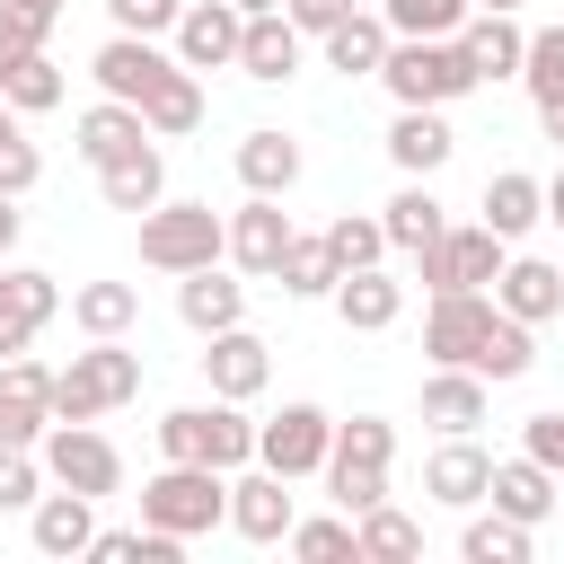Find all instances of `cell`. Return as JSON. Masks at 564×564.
Segmentation results:
<instances>
[{
  "label": "cell",
  "mask_w": 564,
  "mask_h": 564,
  "mask_svg": "<svg viewBox=\"0 0 564 564\" xmlns=\"http://www.w3.org/2000/svg\"><path fill=\"white\" fill-rule=\"evenodd\" d=\"M132 397H141V352H123V335H88V352L53 370V423H97Z\"/></svg>",
  "instance_id": "cell-1"
},
{
  "label": "cell",
  "mask_w": 564,
  "mask_h": 564,
  "mask_svg": "<svg viewBox=\"0 0 564 564\" xmlns=\"http://www.w3.org/2000/svg\"><path fill=\"white\" fill-rule=\"evenodd\" d=\"M379 79H388L397 106H458L467 88H485V79L467 70L458 35H397L388 62H379Z\"/></svg>",
  "instance_id": "cell-2"
},
{
  "label": "cell",
  "mask_w": 564,
  "mask_h": 564,
  "mask_svg": "<svg viewBox=\"0 0 564 564\" xmlns=\"http://www.w3.org/2000/svg\"><path fill=\"white\" fill-rule=\"evenodd\" d=\"M388 458H397V423L388 414H352V423H335V449H326V494H335V511H370V502H388Z\"/></svg>",
  "instance_id": "cell-3"
},
{
  "label": "cell",
  "mask_w": 564,
  "mask_h": 564,
  "mask_svg": "<svg viewBox=\"0 0 564 564\" xmlns=\"http://www.w3.org/2000/svg\"><path fill=\"white\" fill-rule=\"evenodd\" d=\"M141 520L167 529V538H203L229 520V467H194V458H167L150 485H141Z\"/></svg>",
  "instance_id": "cell-4"
},
{
  "label": "cell",
  "mask_w": 564,
  "mask_h": 564,
  "mask_svg": "<svg viewBox=\"0 0 564 564\" xmlns=\"http://www.w3.org/2000/svg\"><path fill=\"white\" fill-rule=\"evenodd\" d=\"M229 256V220L212 203H150L141 212V264L150 273H194Z\"/></svg>",
  "instance_id": "cell-5"
},
{
  "label": "cell",
  "mask_w": 564,
  "mask_h": 564,
  "mask_svg": "<svg viewBox=\"0 0 564 564\" xmlns=\"http://www.w3.org/2000/svg\"><path fill=\"white\" fill-rule=\"evenodd\" d=\"M159 449L167 458H194V467H247L256 458V423L238 414V397L176 405V414H159Z\"/></svg>",
  "instance_id": "cell-6"
},
{
  "label": "cell",
  "mask_w": 564,
  "mask_h": 564,
  "mask_svg": "<svg viewBox=\"0 0 564 564\" xmlns=\"http://www.w3.org/2000/svg\"><path fill=\"white\" fill-rule=\"evenodd\" d=\"M35 458H44L53 485H70V494H88V502L123 494V449H115L106 432H88V423H53V432L35 441Z\"/></svg>",
  "instance_id": "cell-7"
},
{
  "label": "cell",
  "mask_w": 564,
  "mask_h": 564,
  "mask_svg": "<svg viewBox=\"0 0 564 564\" xmlns=\"http://www.w3.org/2000/svg\"><path fill=\"white\" fill-rule=\"evenodd\" d=\"M502 256H511V238H502V229L458 220V229H441V238L423 247V291H485V282L502 273Z\"/></svg>",
  "instance_id": "cell-8"
},
{
  "label": "cell",
  "mask_w": 564,
  "mask_h": 564,
  "mask_svg": "<svg viewBox=\"0 0 564 564\" xmlns=\"http://www.w3.org/2000/svg\"><path fill=\"white\" fill-rule=\"evenodd\" d=\"M326 449H335V414L326 405H282L273 423H256V458L273 476H326Z\"/></svg>",
  "instance_id": "cell-9"
},
{
  "label": "cell",
  "mask_w": 564,
  "mask_h": 564,
  "mask_svg": "<svg viewBox=\"0 0 564 564\" xmlns=\"http://www.w3.org/2000/svg\"><path fill=\"white\" fill-rule=\"evenodd\" d=\"M502 317V300H485V291H432V308H423V352L432 361H458V370H476V352H485V326Z\"/></svg>",
  "instance_id": "cell-10"
},
{
  "label": "cell",
  "mask_w": 564,
  "mask_h": 564,
  "mask_svg": "<svg viewBox=\"0 0 564 564\" xmlns=\"http://www.w3.org/2000/svg\"><path fill=\"white\" fill-rule=\"evenodd\" d=\"M53 432V370L35 352L0 361V449H35Z\"/></svg>",
  "instance_id": "cell-11"
},
{
  "label": "cell",
  "mask_w": 564,
  "mask_h": 564,
  "mask_svg": "<svg viewBox=\"0 0 564 564\" xmlns=\"http://www.w3.org/2000/svg\"><path fill=\"white\" fill-rule=\"evenodd\" d=\"M238 44H247V9L238 0H185V18H176V62L185 70H229Z\"/></svg>",
  "instance_id": "cell-12"
},
{
  "label": "cell",
  "mask_w": 564,
  "mask_h": 564,
  "mask_svg": "<svg viewBox=\"0 0 564 564\" xmlns=\"http://www.w3.org/2000/svg\"><path fill=\"white\" fill-rule=\"evenodd\" d=\"M291 476H273L264 458L247 467V476H229V529L238 538H256V546H273V538H291Z\"/></svg>",
  "instance_id": "cell-13"
},
{
  "label": "cell",
  "mask_w": 564,
  "mask_h": 564,
  "mask_svg": "<svg viewBox=\"0 0 564 564\" xmlns=\"http://www.w3.org/2000/svg\"><path fill=\"white\" fill-rule=\"evenodd\" d=\"M291 238H300V229H291L282 194H247V203L229 212V256H238V273H264V282H273V264H282Z\"/></svg>",
  "instance_id": "cell-14"
},
{
  "label": "cell",
  "mask_w": 564,
  "mask_h": 564,
  "mask_svg": "<svg viewBox=\"0 0 564 564\" xmlns=\"http://www.w3.org/2000/svg\"><path fill=\"white\" fill-rule=\"evenodd\" d=\"M203 379H212V397H264V379H273V361H264V335H247V326H220V335H203Z\"/></svg>",
  "instance_id": "cell-15"
},
{
  "label": "cell",
  "mask_w": 564,
  "mask_h": 564,
  "mask_svg": "<svg viewBox=\"0 0 564 564\" xmlns=\"http://www.w3.org/2000/svg\"><path fill=\"white\" fill-rule=\"evenodd\" d=\"M53 308H62V282H53V273H35V264H9V273H0V361H9V352H26V344H35V326H44Z\"/></svg>",
  "instance_id": "cell-16"
},
{
  "label": "cell",
  "mask_w": 564,
  "mask_h": 564,
  "mask_svg": "<svg viewBox=\"0 0 564 564\" xmlns=\"http://www.w3.org/2000/svg\"><path fill=\"white\" fill-rule=\"evenodd\" d=\"M485 485H494V458L476 449V432H449V441L423 458V494H432V502H449V511L485 502Z\"/></svg>",
  "instance_id": "cell-17"
},
{
  "label": "cell",
  "mask_w": 564,
  "mask_h": 564,
  "mask_svg": "<svg viewBox=\"0 0 564 564\" xmlns=\"http://www.w3.org/2000/svg\"><path fill=\"white\" fill-rule=\"evenodd\" d=\"M494 300H502L520 326H546V317H564V264H546V256H502V273H494Z\"/></svg>",
  "instance_id": "cell-18"
},
{
  "label": "cell",
  "mask_w": 564,
  "mask_h": 564,
  "mask_svg": "<svg viewBox=\"0 0 564 564\" xmlns=\"http://www.w3.org/2000/svg\"><path fill=\"white\" fill-rule=\"evenodd\" d=\"M88 70H97V88H106V97H123V106H141V97L159 88V70H167V53H159L150 35H123V26H115V35L97 44V62H88Z\"/></svg>",
  "instance_id": "cell-19"
},
{
  "label": "cell",
  "mask_w": 564,
  "mask_h": 564,
  "mask_svg": "<svg viewBox=\"0 0 564 564\" xmlns=\"http://www.w3.org/2000/svg\"><path fill=\"white\" fill-rule=\"evenodd\" d=\"M176 317H185L194 335L247 326V282H229L220 264H194V273H176Z\"/></svg>",
  "instance_id": "cell-20"
},
{
  "label": "cell",
  "mask_w": 564,
  "mask_h": 564,
  "mask_svg": "<svg viewBox=\"0 0 564 564\" xmlns=\"http://www.w3.org/2000/svg\"><path fill=\"white\" fill-rule=\"evenodd\" d=\"M335 317H344L352 335H388V326L405 317V282H397L388 264H361V273L335 282Z\"/></svg>",
  "instance_id": "cell-21"
},
{
  "label": "cell",
  "mask_w": 564,
  "mask_h": 564,
  "mask_svg": "<svg viewBox=\"0 0 564 564\" xmlns=\"http://www.w3.org/2000/svg\"><path fill=\"white\" fill-rule=\"evenodd\" d=\"M458 53H467V70H476V79H520L529 35L511 26V9H476V18L458 26Z\"/></svg>",
  "instance_id": "cell-22"
},
{
  "label": "cell",
  "mask_w": 564,
  "mask_h": 564,
  "mask_svg": "<svg viewBox=\"0 0 564 564\" xmlns=\"http://www.w3.org/2000/svg\"><path fill=\"white\" fill-rule=\"evenodd\" d=\"M26 538H35V555H88V538H97V502L88 494H35V511H26Z\"/></svg>",
  "instance_id": "cell-23"
},
{
  "label": "cell",
  "mask_w": 564,
  "mask_h": 564,
  "mask_svg": "<svg viewBox=\"0 0 564 564\" xmlns=\"http://www.w3.org/2000/svg\"><path fill=\"white\" fill-rule=\"evenodd\" d=\"M300 44H308V35L291 26V9H256V18H247V44H238V70L273 88V79L300 70Z\"/></svg>",
  "instance_id": "cell-24"
},
{
  "label": "cell",
  "mask_w": 564,
  "mask_h": 564,
  "mask_svg": "<svg viewBox=\"0 0 564 564\" xmlns=\"http://www.w3.org/2000/svg\"><path fill=\"white\" fill-rule=\"evenodd\" d=\"M141 141H159V132H150V115L123 106V97H97V106L79 115V159H88V167H115V159L141 150Z\"/></svg>",
  "instance_id": "cell-25"
},
{
  "label": "cell",
  "mask_w": 564,
  "mask_h": 564,
  "mask_svg": "<svg viewBox=\"0 0 564 564\" xmlns=\"http://www.w3.org/2000/svg\"><path fill=\"white\" fill-rule=\"evenodd\" d=\"M449 150H458V132L441 123V106H397V123H388V159H397L405 176L449 167Z\"/></svg>",
  "instance_id": "cell-26"
},
{
  "label": "cell",
  "mask_w": 564,
  "mask_h": 564,
  "mask_svg": "<svg viewBox=\"0 0 564 564\" xmlns=\"http://www.w3.org/2000/svg\"><path fill=\"white\" fill-rule=\"evenodd\" d=\"M485 388H494V379H476V370H458V361H432V379H423V423L476 432V423H485Z\"/></svg>",
  "instance_id": "cell-27"
},
{
  "label": "cell",
  "mask_w": 564,
  "mask_h": 564,
  "mask_svg": "<svg viewBox=\"0 0 564 564\" xmlns=\"http://www.w3.org/2000/svg\"><path fill=\"white\" fill-rule=\"evenodd\" d=\"M388 44H397V26L352 9V18H335V26H326V70H344V79H379Z\"/></svg>",
  "instance_id": "cell-28"
},
{
  "label": "cell",
  "mask_w": 564,
  "mask_h": 564,
  "mask_svg": "<svg viewBox=\"0 0 564 564\" xmlns=\"http://www.w3.org/2000/svg\"><path fill=\"white\" fill-rule=\"evenodd\" d=\"M485 494H494V511H511V520L538 529V520L555 511V467H538L529 449H520V458H494V485H485Z\"/></svg>",
  "instance_id": "cell-29"
},
{
  "label": "cell",
  "mask_w": 564,
  "mask_h": 564,
  "mask_svg": "<svg viewBox=\"0 0 564 564\" xmlns=\"http://www.w3.org/2000/svg\"><path fill=\"white\" fill-rule=\"evenodd\" d=\"M238 185H247V194H291V185H300V141L273 132V123L247 132V141H238Z\"/></svg>",
  "instance_id": "cell-30"
},
{
  "label": "cell",
  "mask_w": 564,
  "mask_h": 564,
  "mask_svg": "<svg viewBox=\"0 0 564 564\" xmlns=\"http://www.w3.org/2000/svg\"><path fill=\"white\" fill-rule=\"evenodd\" d=\"M546 220V185L529 176V167H502V176H485V229H502V238H529Z\"/></svg>",
  "instance_id": "cell-31"
},
{
  "label": "cell",
  "mask_w": 564,
  "mask_h": 564,
  "mask_svg": "<svg viewBox=\"0 0 564 564\" xmlns=\"http://www.w3.org/2000/svg\"><path fill=\"white\" fill-rule=\"evenodd\" d=\"M141 115H150V132H159V141H176V132H194V123H203V70H185V62H167V70H159V88L141 97Z\"/></svg>",
  "instance_id": "cell-32"
},
{
  "label": "cell",
  "mask_w": 564,
  "mask_h": 564,
  "mask_svg": "<svg viewBox=\"0 0 564 564\" xmlns=\"http://www.w3.org/2000/svg\"><path fill=\"white\" fill-rule=\"evenodd\" d=\"M97 185H106L115 212H150V203H167V159L141 141V150H123L115 167H97Z\"/></svg>",
  "instance_id": "cell-33"
},
{
  "label": "cell",
  "mask_w": 564,
  "mask_h": 564,
  "mask_svg": "<svg viewBox=\"0 0 564 564\" xmlns=\"http://www.w3.org/2000/svg\"><path fill=\"white\" fill-rule=\"evenodd\" d=\"M273 282H282L291 300H335L344 264H335V247H326V238H291V247H282V264H273Z\"/></svg>",
  "instance_id": "cell-34"
},
{
  "label": "cell",
  "mask_w": 564,
  "mask_h": 564,
  "mask_svg": "<svg viewBox=\"0 0 564 564\" xmlns=\"http://www.w3.org/2000/svg\"><path fill=\"white\" fill-rule=\"evenodd\" d=\"M132 317H141V291L132 282H79L70 291V326L79 335H123Z\"/></svg>",
  "instance_id": "cell-35"
},
{
  "label": "cell",
  "mask_w": 564,
  "mask_h": 564,
  "mask_svg": "<svg viewBox=\"0 0 564 564\" xmlns=\"http://www.w3.org/2000/svg\"><path fill=\"white\" fill-rule=\"evenodd\" d=\"M379 220H388V247H405V256H423V247H432V238L449 229V212L432 203V185H405V194H397V203H388Z\"/></svg>",
  "instance_id": "cell-36"
},
{
  "label": "cell",
  "mask_w": 564,
  "mask_h": 564,
  "mask_svg": "<svg viewBox=\"0 0 564 564\" xmlns=\"http://www.w3.org/2000/svg\"><path fill=\"white\" fill-rule=\"evenodd\" d=\"M352 529H361V555H379V564H414L423 555V520H405L397 502H370Z\"/></svg>",
  "instance_id": "cell-37"
},
{
  "label": "cell",
  "mask_w": 564,
  "mask_h": 564,
  "mask_svg": "<svg viewBox=\"0 0 564 564\" xmlns=\"http://www.w3.org/2000/svg\"><path fill=\"white\" fill-rule=\"evenodd\" d=\"M529 361H538V344H529V326H520V317L502 308V317L485 326V352H476V379H494V388H502V379H529Z\"/></svg>",
  "instance_id": "cell-38"
},
{
  "label": "cell",
  "mask_w": 564,
  "mask_h": 564,
  "mask_svg": "<svg viewBox=\"0 0 564 564\" xmlns=\"http://www.w3.org/2000/svg\"><path fill=\"white\" fill-rule=\"evenodd\" d=\"M0 97H9L18 115H44V106H62V62H53V53H26V62H9V70H0Z\"/></svg>",
  "instance_id": "cell-39"
},
{
  "label": "cell",
  "mask_w": 564,
  "mask_h": 564,
  "mask_svg": "<svg viewBox=\"0 0 564 564\" xmlns=\"http://www.w3.org/2000/svg\"><path fill=\"white\" fill-rule=\"evenodd\" d=\"M458 555H467V564H529V520H511V511H494V520H467Z\"/></svg>",
  "instance_id": "cell-40"
},
{
  "label": "cell",
  "mask_w": 564,
  "mask_h": 564,
  "mask_svg": "<svg viewBox=\"0 0 564 564\" xmlns=\"http://www.w3.org/2000/svg\"><path fill=\"white\" fill-rule=\"evenodd\" d=\"M300 564H344V555H361V529H352V511L344 520H291V538H282Z\"/></svg>",
  "instance_id": "cell-41"
},
{
  "label": "cell",
  "mask_w": 564,
  "mask_h": 564,
  "mask_svg": "<svg viewBox=\"0 0 564 564\" xmlns=\"http://www.w3.org/2000/svg\"><path fill=\"white\" fill-rule=\"evenodd\" d=\"M379 18L397 35H458L476 18V0H379Z\"/></svg>",
  "instance_id": "cell-42"
},
{
  "label": "cell",
  "mask_w": 564,
  "mask_h": 564,
  "mask_svg": "<svg viewBox=\"0 0 564 564\" xmlns=\"http://www.w3.org/2000/svg\"><path fill=\"white\" fill-rule=\"evenodd\" d=\"M44 176V159H35V141H26V123H18V106L0 97V194H26Z\"/></svg>",
  "instance_id": "cell-43"
},
{
  "label": "cell",
  "mask_w": 564,
  "mask_h": 564,
  "mask_svg": "<svg viewBox=\"0 0 564 564\" xmlns=\"http://www.w3.org/2000/svg\"><path fill=\"white\" fill-rule=\"evenodd\" d=\"M326 247H335V264H344V273H361V264H379V256H388V220L344 212V220L326 229Z\"/></svg>",
  "instance_id": "cell-44"
},
{
  "label": "cell",
  "mask_w": 564,
  "mask_h": 564,
  "mask_svg": "<svg viewBox=\"0 0 564 564\" xmlns=\"http://www.w3.org/2000/svg\"><path fill=\"white\" fill-rule=\"evenodd\" d=\"M44 35H53V18H44V9L0 0V70H9V62H26V53H44Z\"/></svg>",
  "instance_id": "cell-45"
},
{
  "label": "cell",
  "mask_w": 564,
  "mask_h": 564,
  "mask_svg": "<svg viewBox=\"0 0 564 564\" xmlns=\"http://www.w3.org/2000/svg\"><path fill=\"white\" fill-rule=\"evenodd\" d=\"M520 79H529V97H538V106H546V97H564V26H538V35H529Z\"/></svg>",
  "instance_id": "cell-46"
},
{
  "label": "cell",
  "mask_w": 564,
  "mask_h": 564,
  "mask_svg": "<svg viewBox=\"0 0 564 564\" xmlns=\"http://www.w3.org/2000/svg\"><path fill=\"white\" fill-rule=\"evenodd\" d=\"M44 494V458L35 449H0V511H35Z\"/></svg>",
  "instance_id": "cell-47"
},
{
  "label": "cell",
  "mask_w": 564,
  "mask_h": 564,
  "mask_svg": "<svg viewBox=\"0 0 564 564\" xmlns=\"http://www.w3.org/2000/svg\"><path fill=\"white\" fill-rule=\"evenodd\" d=\"M106 18H115L123 35H167V26L185 18V0H106Z\"/></svg>",
  "instance_id": "cell-48"
},
{
  "label": "cell",
  "mask_w": 564,
  "mask_h": 564,
  "mask_svg": "<svg viewBox=\"0 0 564 564\" xmlns=\"http://www.w3.org/2000/svg\"><path fill=\"white\" fill-rule=\"evenodd\" d=\"M520 449H529L538 467H555V476H564V405H546V414H529V423H520Z\"/></svg>",
  "instance_id": "cell-49"
},
{
  "label": "cell",
  "mask_w": 564,
  "mask_h": 564,
  "mask_svg": "<svg viewBox=\"0 0 564 564\" xmlns=\"http://www.w3.org/2000/svg\"><path fill=\"white\" fill-rule=\"evenodd\" d=\"M282 9H291V26H300V35H326L335 18H352V0H282Z\"/></svg>",
  "instance_id": "cell-50"
},
{
  "label": "cell",
  "mask_w": 564,
  "mask_h": 564,
  "mask_svg": "<svg viewBox=\"0 0 564 564\" xmlns=\"http://www.w3.org/2000/svg\"><path fill=\"white\" fill-rule=\"evenodd\" d=\"M88 555H97V564H141V529H97Z\"/></svg>",
  "instance_id": "cell-51"
},
{
  "label": "cell",
  "mask_w": 564,
  "mask_h": 564,
  "mask_svg": "<svg viewBox=\"0 0 564 564\" xmlns=\"http://www.w3.org/2000/svg\"><path fill=\"white\" fill-rule=\"evenodd\" d=\"M18 247V194H0V256Z\"/></svg>",
  "instance_id": "cell-52"
},
{
  "label": "cell",
  "mask_w": 564,
  "mask_h": 564,
  "mask_svg": "<svg viewBox=\"0 0 564 564\" xmlns=\"http://www.w3.org/2000/svg\"><path fill=\"white\" fill-rule=\"evenodd\" d=\"M538 123H546V141H564V97H546V106H538Z\"/></svg>",
  "instance_id": "cell-53"
},
{
  "label": "cell",
  "mask_w": 564,
  "mask_h": 564,
  "mask_svg": "<svg viewBox=\"0 0 564 564\" xmlns=\"http://www.w3.org/2000/svg\"><path fill=\"white\" fill-rule=\"evenodd\" d=\"M546 220H555V229H564V167H555V176H546Z\"/></svg>",
  "instance_id": "cell-54"
},
{
  "label": "cell",
  "mask_w": 564,
  "mask_h": 564,
  "mask_svg": "<svg viewBox=\"0 0 564 564\" xmlns=\"http://www.w3.org/2000/svg\"><path fill=\"white\" fill-rule=\"evenodd\" d=\"M26 9H44V18H62V9H70V0H26Z\"/></svg>",
  "instance_id": "cell-55"
},
{
  "label": "cell",
  "mask_w": 564,
  "mask_h": 564,
  "mask_svg": "<svg viewBox=\"0 0 564 564\" xmlns=\"http://www.w3.org/2000/svg\"><path fill=\"white\" fill-rule=\"evenodd\" d=\"M238 9H247V18H256V9H282V0H238Z\"/></svg>",
  "instance_id": "cell-56"
},
{
  "label": "cell",
  "mask_w": 564,
  "mask_h": 564,
  "mask_svg": "<svg viewBox=\"0 0 564 564\" xmlns=\"http://www.w3.org/2000/svg\"><path fill=\"white\" fill-rule=\"evenodd\" d=\"M476 9H520V0H476Z\"/></svg>",
  "instance_id": "cell-57"
}]
</instances>
